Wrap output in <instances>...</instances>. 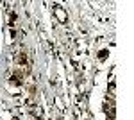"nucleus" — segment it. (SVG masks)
Segmentation results:
<instances>
[{
  "mask_svg": "<svg viewBox=\"0 0 134 120\" xmlns=\"http://www.w3.org/2000/svg\"><path fill=\"white\" fill-rule=\"evenodd\" d=\"M16 65L21 66V68L29 65V61H27V54H25L23 50H20V52H18V56H16Z\"/></svg>",
  "mask_w": 134,
  "mask_h": 120,
  "instance_id": "1",
  "label": "nucleus"
},
{
  "mask_svg": "<svg viewBox=\"0 0 134 120\" xmlns=\"http://www.w3.org/2000/svg\"><path fill=\"white\" fill-rule=\"evenodd\" d=\"M20 79H21V74H20V72H16V74L11 75L9 82H11V84H14V86H20V84H23V81H20Z\"/></svg>",
  "mask_w": 134,
  "mask_h": 120,
  "instance_id": "2",
  "label": "nucleus"
},
{
  "mask_svg": "<svg viewBox=\"0 0 134 120\" xmlns=\"http://www.w3.org/2000/svg\"><path fill=\"white\" fill-rule=\"evenodd\" d=\"M13 120H18V118H16V117H14V118H13Z\"/></svg>",
  "mask_w": 134,
  "mask_h": 120,
  "instance_id": "3",
  "label": "nucleus"
}]
</instances>
